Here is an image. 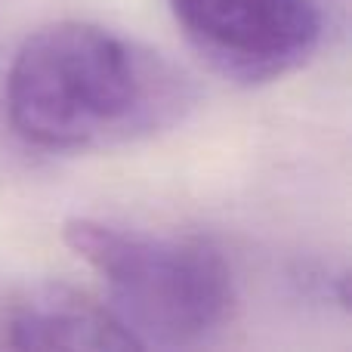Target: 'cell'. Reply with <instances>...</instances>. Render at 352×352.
Returning a JSON list of instances; mask_svg holds the SVG:
<instances>
[{
    "mask_svg": "<svg viewBox=\"0 0 352 352\" xmlns=\"http://www.w3.org/2000/svg\"><path fill=\"white\" fill-rule=\"evenodd\" d=\"M192 87L164 56L93 22H53L22 41L6 72V115L50 152L121 146L182 121Z\"/></svg>",
    "mask_w": 352,
    "mask_h": 352,
    "instance_id": "obj_1",
    "label": "cell"
},
{
    "mask_svg": "<svg viewBox=\"0 0 352 352\" xmlns=\"http://www.w3.org/2000/svg\"><path fill=\"white\" fill-rule=\"evenodd\" d=\"M62 241L102 278L111 312L140 346H198L235 309V281L226 256L201 238L68 219Z\"/></svg>",
    "mask_w": 352,
    "mask_h": 352,
    "instance_id": "obj_2",
    "label": "cell"
},
{
    "mask_svg": "<svg viewBox=\"0 0 352 352\" xmlns=\"http://www.w3.org/2000/svg\"><path fill=\"white\" fill-rule=\"evenodd\" d=\"M186 41L226 78L263 84L297 72L322 41L312 0H167Z\"/></svg>",
    "mask_w": 352,
    "mask_h": 352,
    "instance_id": "obj_3",
    "label": "cell"
},
{
    "mask_svg": "<svg viewBox=\"0 0 352 352\" xmlns=\"http://www.w3.org/2000/svg\"><path fill=\"white\" fill-rule=\"evenodd\" d=\"M6 343L16 349H142L111 306L68 285L37 287L19 300L6 318Z\"/></svg>",
    "mask_w": 352,
    "mask_h": 352,
    "instance_id": "obj_4",
    "label": "cell"
}]
</instances>
